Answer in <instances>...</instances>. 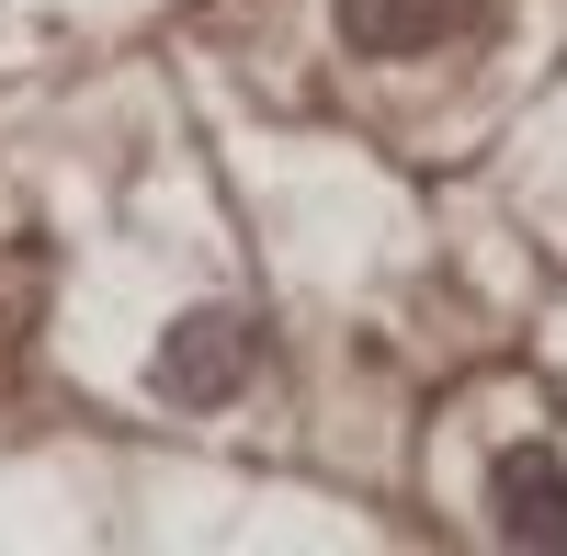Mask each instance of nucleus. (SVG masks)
<instances>
[{"label":"nucleus","instance_id":"nucleus-1","mask_svg":"<svg viewBox=\"0 0 567 556\" xmlns=\"http://www.w3.org/2000/svg\"><path fill=\"white\" fill-rule=\"evenodd\" d=\"M239 375H250V330H239L227 307H194V318L159 341V398H182V409L239 398Z\"/></svg>","mask_w":567,"mask_h":556},{"label":"nucleus","instance_id":"nucleus-2","mask_svg":"<svg viewBox=\"0 0 567 556\" xmlns=\"http://www.w3.org/2000/svg\"><path fill=\"white\" fill-rule=\"evenodd\" d=\"M488 0H341V34L363 58H432L443 34H465Z\"/></svg>","mask_w":567,"mask_h":556},{"label":"nucleus","instance_id":"nucleus-3","mask_svg":"<svg viewBox=\"0 0 567 556\" xmlns=\"http://www.w3.org/2000/svg\"><path fill=\"white\" fill-rule=\"evenodd\" d=\"M488 523H499L511 545H567V477H556V454H499Z\"/></svg>","mask_w":567,"mask_h":556}]
</instances>
